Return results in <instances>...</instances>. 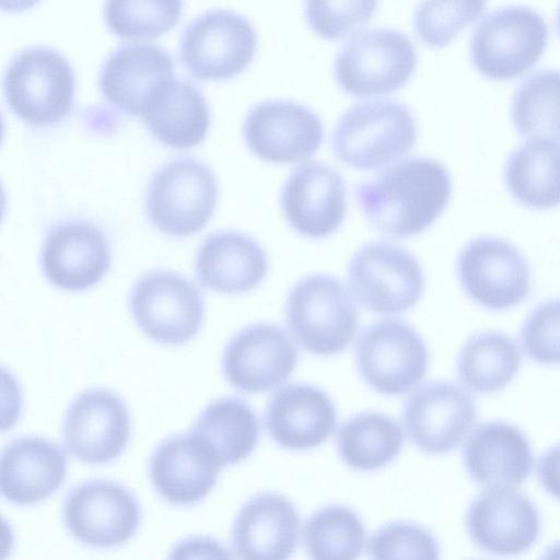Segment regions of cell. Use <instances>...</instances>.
Masks as SVG:
<instances>
[{"mask_svg": "<svg viewBox=\"0 0 560 560\" xmlns=\"http://www.w3.org/2000/svg\"><path fill=\"white\" fill-rule=\"evenodd\" d=\"M487 0H421L412 16L413 31L431 48L448 45L485 11Z\"/></svg>", "mask_w": 560, "mask_h": 560, "instance_id": "36", "label": "cell"}, {"mask_svg": "<svg viewBox=\"0 0 560 560\" xmlns=\"http://www.w3.org/2000/svg\"><path fill=\"white\" fill-rule=\"evenodd\" d=\"M257 35L247 19L228 10L208 11L183 33L179 56L186 69L200 80H226L253 61Z\"/></svg>", "mask_w": 560, "mask_h": 560, "instance_id": "11", "label": "cell"}, {"mask_svg": "<svg viewBox=\"0 0 560 560\" xmlns=\"http://www.w3.org/2000/svg\"><path fill=\"white\" fill-rule=\"evenodd\" d=\"M376 8L377 0H304L307 25L328 40L352 35L372 19Z\"/></svg>", "mask_w": 560, "mask_h": 560, "instance_id": "37", "label": "cell"}, {"mask_svg": "<svg viewBox=\"0 0 560 560\" xmlns=\"http://www.w3.org/2000/svg\"><path fill=\"white\" fill-rule=\"evenodd\" d=\"M301 533L296 508L285 497L259 493L246 501L232 525V546L243 559H288Z\"/></svg>", "mask_w": 560, "mask_h": 560, "instance_id": "23", "label": "cell"}, {"mask_svg": "<svg viewBox=\"0 0 560 560\" xmlns=\"http://www.w3.org/2000/svg\"><path fill=\"white\" fill-rule=\"evenodd\" d=\"M476 417V404L469 393L445 381L419 387L402 409V424L409 440L432 455L455 450L471 430Z\"/></svg>", "mask_w": 560, "mask_h": 560, "instance_id": "15", "label": "cell"}, {"mask_svg": "<svg viewBox=\"0 0 560 560\" xmlns=\"http://www.w3.org/2000/svg\"><path fill=\"white\" fill-rule=\"evenodd\" d=\"M173 77V59L151 44H127L106 59L100 73L104 97L115 107L140 116L151 92Z\"/></svg>", "mask_w": 560, "mask_h": 560, "instance_id": "27", "label": "cell"}, {"mask_svg": "<svg viewBox=\"0 0 560 560\" xmlns=\"http://www.w3.org/2000/svg\"><path fill=\"white\" fill-rule=\"evenodd\" d=\"M521 362L520 349L511 337L500 331H481L460 349L457 375L470 392L494 393L512 382Z\"/></svg>", "mask_w": 560, "mask_h": 560, "instance_id": "31", "label": "cell"}, {"mask_svg": "<svg viewBox=\"0 0 560 560\" xmlns=\"http://www.w3.org/2000/svg\"><path fill=\"white\" fill-rule=\"evenodd\" d=\"M130 436V417L125 401L105 388H92L69 405L62 422L68 452L78 460L102 465L116 459Z\"/></svg>", "mask_w": 560, "mask_h": 560, "instance_id": "17", "label": "cell"}, {"mask_svg": "<svg viewBox=\"0 0 560 560\" xmlns=\"http://www.w3.org/2000/svg\"><path fill=\"white\" fill-rule=\"evenodd\" d=\"M463 462L470 478L483 487L518 486L528 478L534 464L525 434L504 421L477 425L465 441Z\"/></svg>", "mask_w": 560, "mask_h": 560, "instance_id": "25", "label": "cell"}, {"mask_svg": "<svg viewBox=\"0 0 560 560\" xmlns=\"http://www.w3.org/2000/svg\"><path fill=\"white\" fill-rule=\"evenodd\" d=\"M249 151L272 164H292L312 158L324 141L316 113L296 102L269 100L255 105L243 125Z\"/></svg>", "mask_w": 560, "mask_h": 560, "instance_id": "14", "label": "cell"}, {"mask_svg": "<svg viewBox=\"0 0 560 560\" xmlns=\"http://www.w3.org/2000/svg\"><path fill=\"white\" fill-rule=\"evenodd\" d=\"M130 310L145 336L171 346L192 339L205 316L199 290L186 278L163 270L151 271L136 282Z\"/></svg>", "mask_w": 560, "mask_h": 560, "instance_id": "12", "label": "cell"}, {"mask_svg": "<svg viewBox=\"0 0 560 560\" xmlns=\"http://www.w3.org/2000/svg\"><path fill=\"white\" fill-rule=\"evenodd\" d=\"M524 353L542 365L560 364V298L538 304L521 328Z\"/></svg>", "mask_w": 560, "mask_h": 560, "instance_id": "39", "label": "cell"}, {"mask_svg": "<svg viewBox=\"0 0 560 560\" xmlns=\"http://www.w3.org/2000/svg\"><path fill=\"white\" fill-rule=\"evenodd\" d=\"M39 0H1V9L7 12H22L31 9Z\"/></svg>", "mask_w": 560, "mask_h": 560, "instance_id": "42", "label": "cell"}, {"mask_svg": "<svg viewBox=\"0 0 560 560\" xmlns=\"http://www.w3.org/2000/svg\"><path fill=\"white\" fill-rule=\"evenodd\" d=\"M349 290L364 308L382 315L411 310L421 299L424 278L418 259L392 242L360 247L348 266Z\"/></svg>", "mask_w": 560, "mask_h": 560, "instance_id": "7", "label": "cell"}, {"mask_svg": "<svg viewBox=\"0 0 560 560\" xmlns=\"http://www.w3.org/2000/svg\"><path fill=\"white\" fill-rule=\"evenodd\" d=\"M503 175L509 192L525 208L560 206V141L527 139L510 153Z\"/></svg>", "mask_w": 560, "mask_h": 560, "instance_id": "29", "label": "cell"}, {"mask_svg": "<svg viewBox=\"0 0 560 560\" xmlns=\"http://www.w3.org/2000/svg\"><path fill=\"white\" fill-rule=\"evenodd\" d=\"M268 267L262 246L236 231L208 236L196 257L199 282L222 294H242L256 289L266 278Z\"/></svg>", "mask_w": 560, "mask_h": 560, "instance_id": "26", "label": "cell"}, {"mask_svg": "<svg viewBox=\"0 0 560 560\" xmlns=\"http://www.w3.org/2000/svg\"><path fill=\"white\" fill-rule=\"evenodd\" d=\"M174 551L176 552H187L192 553L195 556L196 552L199 551H208L211 557H230L226 553V550L217 541L211 539H190L177 546Z\"/></svg>", "mask_w": 560, "mask_h": 560, "instance_id": "41", "label": "cell"}, {"mask_svg": "<svg viewBox=\"0 0 560 560\" xmlns=\"http://www.w3.org/2000/svg\"><path fill=\"white\" fill-rule=\"evenodd\" d=\"M62 517L77 541L95 548H113L136 534L141 511L136 497L125 486L97 479L80 483L68 492Z\"/></svg>", "mask_w": 560, "mask_h": 560, "instance_id": "13", "label": "cell"}, {"mask_svg": "<svg viewBox=\"0 0 560 560\" xmlns=\"http://www.w3.org/2000/svg\"><path fill=\"white\" fill-rule=\"evenodd\" d=\"M285 320L294 340L306 351L330 357L346 350L359 327V312L349 289L332 276L300 279L285 302Z\"/></svg>", "mask_w": 560, "mask_h": 560, "instance_id": "2", "label": "cell"}, {"mask_svg": "<svg viewBox=\"0 0 560 560\" xmlns=\"http://www.w3.org/2000/svg\"><path fill=\"white\" fill-rule=\"evenodd\" d=\"M222 467L237 464L256 448L260 428L254 410L241 398L212 400L189 431Z\"/></svg>", "mask_w": 560, "mask_h": 560, "instance_id": "30", "label": "cell"}, {"mask_svg": "<svg viewBox=\"0 0 560 560\" xmlns=\"http://www.w3.org/2000/svg\"><path fill=\"white\" fill-rule=\"evenodd\" d=\"M457 276L466 295L490 311L513 308L532 290L530 268L524 255L495 236H478L463 247Z\"/></svg>", "mask_w": 560, "mask_h": 560, "instance_id": "10", "label": "cell"}, {"mask_svg": "<svg viewBox=\"0 0 560 560\" xmlns=\"http://www.w3.org/2000/svg\"><path fill=\"white\" fill-rule=\"evenodd\" d=\"M140 117L155 139L174 149L199 144L210 124L209 109L199 90L174 77L151 92Z\"/></svg>", "mask_w": 560, "mask_h": 560, "instance_id": "28", "label": "cell"}, {"mask_svg": "<svg viewBox=\"0 0 560 560\" xmlns=\"http://www.w3.org/2000/svg\"><path fill=\"white\" fill-rule=\"evenodd\" d=\"M337 410L330 396L308 384H289L269 399L265 427L281 447L307 451L322 445L334 432Z\"/></svg>", "mask_w": 560, "mask_h": 560, "instance_id": "22", "label": "cell"}, {"mask_svg": "<svg viewBox=\"0 0 560 560\" xmlns=\"http://www.w3.org/2000/svg\"><path fill=\"white\" fill-rule=\"evenodd\" d=\"M557 28L560 34V7H559L558 13H557Z\"/></svg>", "mask_w": 560, "mask_h": 560, "instance_id": "43", "label": "cell"}, {"mask_svg": "<svg viewBox=\"0 0 560 560\" xmlns=\"http://www.w3.org/2000/svg\"><path fill=\"white\" fill-rule=\"evenodd\" d=\"M223 467L190 432L172 435L153 451L149 472L153 488L168 503L194 505L207 497Z\"/></svg>", "mask_w": 560, "mask_h": 560, "instance_id": "21", "label": "cell"}, {"mask_svg": "<svg viewBox=\"0 0 560 560\" xmlns=\"http://www.w3.org/2000/svg\"><path fill=\"white\" fill-rule=\"evenodd\" d=\"M537 476L546 492L560 500V445L548 450L539 458Z\"/></svg>", "mask_w": 560, "mask_h": 560, "instance_id": "40", "label": "cell"}, {"mask_svg": "<svg viewBox=\"0 0 560 560\" xmlns=\"http://www.w3.org/2000/svg\"><path fill=\"white\" fill-rule=\"evenodd\" d=\"M303 541L317 560H352L362 553L366 533L359 515L345 505H327L304 523Z\"/></svg>", "mask_w": 560, "mask_h": 560, "instance_id": "34", "label": "cell"}, {"mask_svg": "<svg viewBox=\"0 0 560 560\" xmlns=\"http://www.w3.org/2000/svg\"><path fill=\"white\" fill-rule=\"evenodd\" d=\"M399 424L380 412H362L348 419L337 435L342 462L359 471H374L390 464L401 452Z\"/></svg>", "mask_w": 560, "mask_h": 560, "instance_id": "32", "label": "cell"}, {"mask_svg": "<svg viewBox=\"0 0 560 560\" xmlns=\"http://www.w3.org/2000/svg\"><path fill=\"white\" fill-rule=\"evenodd\" d=\"M360 376L376 393L399 396L411 392L424 378L429 350L410 325L383 319L365 327L355 345Z\"/></svg>", "mask_w": 560, "mask_h": 560, "instance_id": "9", "label": "cell"}, {"mask_svg": "<svg viewBox=\"0 0 560 560\" xmlns=\"http://www.w3.org/2000/svg\"><path fill=\"white\" fill-rule=\"evenodd\" d=\"M417 140L412 113L392 100L366 101L350 107L331 133V150L343 164L378 170L408 153Z\"/></svg>", "mask_w": 560, "mask_h": 560, "instance_id": "3", "label": "cell"}, {"mask_svg": "<svg viewBox=\"0 0 560 560\" xmlns=\"http://www.w3.org/2000/svg\"><path fill=\"white\" fill-rule=\"evenodd\" d=\"M511 118L523 138L560 141V71L540 70L522 81L512 100Z\"/></svg>", "mask_w": 560, "mask_h": 560, "instance_id": "33", "label": "cell"}, {"mask_svg": "<svg viewBox=\"0 0 560 560\" xmlns=\"http://www.w3.org/2000/svg\"><path fill=\"white\" fill-rule=\"evenodd\" d=\"M466 529L481 550L515 556L536 542L541 522L536 505L523 492L512 486H491L469 504Z\"/></svg>", "mask_w": 560, "mask_h": 560, "instance_id": "16", "label": "cell"}, {"mask_svg": "<svg viewBox=\"0 0 560 560\" xmlns=\"http://www.w3.org/2000/svg\"><path fill=\"white\" fill-rule=\"evenodd\" d=\"M298 362V350L279 326L257 323L238 330L222 355L225 380L243 393H264L285 382Z\"/></svg>", "mask_w": 560, "mask_h": 560, "instance_id": "18", "label": "cell"}, {"mask_svg": "<svg viewBox=\"0 0 560 560\" xmlns=\"http://www.w3.org/2000/svg\"><path fill=\"white\" fill-rule=\"evenodd\" d=\"M418 56L411 40L392 28L353 35L338 52L334 75L341 90L371 97L401 89L412 77Z\"/></svg>", "mask_w": 560, "mask_h": 560, "instance_id": "6", "label": "cell"}, {"mask_svg": "<svg viewBox=\"0 0 560 560\" xmlns=\"http://www.w3.org/2000/svg\"><path fill=\"white\" fill-rule=\"evenodd\" d=\"M182 8V0H106L104 15L118 37L151 39L177 25Z\"/></svg>", "mask_w": 560, "mask_h": 560, "instance_id": "35", "label": "cell"}, {"mask_svg": "<svg viewBox=\"0 0 560 560\" xmlns=\"http://www.w3.org/2000/svg\"><path fill=\"white\" fill-rule=\"evenodd\" d=\"M4 95L24 122L45 128L59 124L74 103V74L69 61L47 47L21 51L4 75Z\"/></svg>", "mask_w": 560, "mask_h": 560, "instance_id": "5", "label": "cell"}, {"mask_svg": "<svg viewBox=\"0 0 560 560\" xmlns=\"http://www.w3.org/2000/svg\"><path fill=\"white\" fill-rule=\"evenodd\" d=\"M109 266V244L96 225L71 220L48 232L42 267L55 287L73 292L90 289L104 278Z\"/></svg>", "mask_w": 560, "mask_h": 560, "instance_id": "20", "label": "cell"}, {"mask_svg": "<svg viewBox=\"0 0 560 560\" xmlns=\"http://www.w3.org/2000/svg\"><path fill=\"white\" fill-rule=\"evenodd\" d=\"M368 552L375 559H438L436 538L427 528L393 522L376 530L368 542Z\"/></svg>", "mask_w": 560, "mask_h": 560, "instance_id": "38", "label": "cell"}, {"mask_svg": "<svg viewBox=\"0 0 560 560\" xmlns=\"http://www.w3.org/2000/svg\"><path fill=\"white\" fill-rule=\"evenodd\" d=\"M67 458L54 442L40 436H22L2 451L0 488L2 497L18 505L39 503L65 482Z\"/></svg>", "mask_w": 560, "mask_h": 560, "instance_id": "24", "label": "cell"}, {"mask_svg": "<svg viewBox=\"0 0 560 560\" xmlns=\"http://www.w3.org/2000/svg\"><path fill=\"white\" fill-rule=\"evenodd\" d=\"M452 195L447 168L431 158L397 161L358 185L355 196L365 219L382 234L406 238L428 230Z\"/></svg>", "mask_w": 560, "mask_h": 560, "instance_id": "1", "label": "cell"}, {"mask_svg": "<svg viewBox=\"0 0 560 560\" xmlns=\"http://www.w3.org/2000/svg\"><path fill=\"white\" fill-rule=\"evenodd\" d=\"M218 200L212 171L190 158L164 164L151 178L145 209L162 233L185 237L205 228Z\"/></svg>", "mask_w": 560, "mask_h": 560, "instance_id": "8", "label": "cell"}, {"mask_svg": "<svg viewBox=\"0 0 560 560\" xmlns=\"http://www.w3.org/2000/svg\"><path fill=\"white\" fill-rule=\"evenodd\" d=\"M282 213L299 235L325 238L342 224L347 213V187L330 165L306 162L285 179L281 194Z\"/></svg>", "mask_w": 560, "mask_h": 560, "instance_id": "19", "label": "cell"}, {"mask_svg": "<svg viewBox=\"0 0 560 560\" xmlns=\"http://www.w3.org/2000/svg\"><path fill=\"white\" fill-rule=\"evenodd\" d=\"M542 16L523 5H508L488 13L470 40V60L483 77L505 81L532 69L548 45Z\"/></svg>", "mask_w": 560, "mask_h": 560, "instance_id": "4", "label": "cell"}]
</instances>
